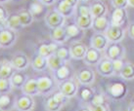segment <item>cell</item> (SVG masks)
Returning a JSON list of instances; mask_svg holds the SVG:
<instances>
[{"label": "cell", "instance_id": "6da1fadb", "mask_svg": "<svg viewBox=\"0 0 134 111\" xmlns=\"http://www.w3.org/2000/svg\"><path fill=\"white\" fill-rule=\"evenodd\" d=\"M104 57L107 59H111V60H116V59H123L126 54L125 48L123 47L121 42H118V43H113L110 42L108 47L106 48L104 52Z\"/></svg>", "mask_w": 134, "mask_h": 111}, {"label": "cell", "instance_id": "7a4b0ae2", "mask_svg": "<svg viewBox=\"0 0 134 111\" xmlns=\"http://www.w3.org/2000/svg\"><path fill=\"white\" fill-rule=\"evenodd\" d=\"M107 92L113 100H122L127 94V86L121 81H113L107 85Z\"/></svg>", "mask_w": 134, "mask_h": 111}, {"label": "cell", "instance_id": "3957f363", "mask_svg": "<svg viewBox=\"0 0 134 111\" xmlns=\"http://www.w3.org/2000/svg\"><path fill=\"white\" fill-rule=\"evenodd\" d=\"M78 83L76 79H74V78H70L68 80H65V81L61 82L58 84V89H59L60 92H62L65 95V96L69 97V98H71V97H75L78 92Z\"/></svg>", "mask_w": 134, "mask_h": 111}, {"label": "cell", "instance_id": "277c9868", "mask_svg": "<svg viewBox=\"0 0 134 111\" xmlns=\"http://www.w3.org/2000/svg\"><path fill=\"white\" fill-rule=\"evenodd\" d=\"M14 107L18 111H32L35 107L34 96L23 92L22 95L16 97Z\"/></svg>", "mask_w": 134, "mask_h": 111}, {"label": "cell", "instance_id": "5b68a950", "mask_svg": "<svg viewBox=\"0 0 134 111\" xmlns=\"http://www.w3.org/2000/svg\"><path fill=\"white\" fill-rule=\"evenodd\" d=\"M38 87L40 91V95L43 96H50L53 94L54 90L56 89L57 82L55 81L54 77L50 76H40L37 78Z\"/></svg>", "mask_w": 134, "mask_h": 111}, {"label": "cell", "instance_id": "8992f818", "mask_svg": "<svg viewBox=\"0 0 134 111\" xmlns=\"http://www.w3.org/2000/svg\"><path fill=\"white\" fill-rule=\"evenodd\" d=\"M18 33L10 28L0 29V48H10L16 43Z\"/></svg>", "mask_w": 134, "mask_h": 111}, {"label": "cell", "instance_id": "52a82bcc", "mask_svg": "<svg viewBox=\"0 0 134 111\" xmlns=\"http://www.w3.org/2000/svg\"><path fill=\"white\" fill-rule=\"evenodd\" d=\"M75 79L77 80V82L80 85L91 86L93 85L96 80V72L95 70L88 68V67L81 68L77 71Z\"/></svg>", "mask_w": 134, "mask_h": 111}, {"label": "cell", "instance_id": "ba28073f", "mask_svg": "<svg viewBox=\"0 0 134 111\" xmlns=\"http://www.w3.org/2000/svg\"><path fill=\"white\" fill-rule=\"evenodd\" d=\"M44 20L47 26L50 27L51 29L64 26H65V22H66V18L57 10L51 11L50 13L46 14Z\"/></svg>", "mask_w": 134, "mask_h": 111}, {"label": "cell", "instance_id": "9c48e42d", "mask_svg": "<svg viewBox=\"0 0 134 111\" xmlns=\"http://www.w3.org/2000/svg\"><path fill=\"white\" fill-rule=\"evenodd\" d=\"M104 58V53L93 47H88L84 59H82L86 65L89 66H96L101 61V59Z\"/></svg>", "mask_w": 134, "mask_h": 111}, {"label": "cell", "instance_id": "30bf717a", "mask_svg": "<svg viewBox=\"0 0 134 111\" xmlns=\"http://www.w3.org/2000/svg\"><path fill=\"white\" fill-rule=\"evenodd\" d=\"M106 36L108 37L110 42L113 43H118V42H121L125 37V29L123 28V26H111L108 27V29L106 30Z\"/></svg>", "mask_w": 134, "mask_h": 111}, {"label": "cell", "instance_id": "8fae6325", "mask_svg": "<svg viewBox=\"0 0 134 111\" xmlns=\"http://www.w3.org/2000/svg\"><path fill=\"white\" fill-rule=\"evenodd\" d=\"M96 70L102 77L105 78H110L115 75L114 67H113V61L111 59L105 58V57L96 65Z\"/></svg>", "mask_w": 134, "mask_h": 111}, {"label": "cell", "instance_id": "7c38bea8", "mask_svg": "<svg viewBox=\"0 0 134 111\" xmlns=\"http://www.w3.org/2000/svg\"><path fill=\"white\" fill-rule=\"evenodd\" d=\"M11 61L13 66L19 71H25L30 64V58L25 53L22 52L17 53V54L13 56L11 59Z\"/></svg>", "mask_w": 134, "mask_h": 111}, {"label": "cell", "instance_id": "4fadbf2b", "mask_svg": "<svg viewBox=\"0 0 134 111\" xmlns=\"http://www.w3.org/2000/svg\"><path fill=\"white\" fill-rule=\"evenodd\" d=\"M109 44H110V41L108 37L106 36L105 33H101V32H95L90 40V46L100 50L102 52H104L106 50Z\"/></svg>", "mask_w": 134, "mask_h": 111}, {"label": "cell", "instance_id": "5bb4252c", "mask_svg": "<svg viewBox=\"0 0 134 111\" xmlns=\"http://www.w3.org/2000/svg\"><path fill=\"white\" fill-rule=\"evenodd\" d=\"M88 47L80 41H74L70 46L71 58L74 59H83Z\"/></svg>", "mask_w": 134, "mask_h": 111}, {"label": "cell", "instance_id": "9a60e30c", "mask_svg": "<svg viewBox=\"0 0 134 111\" xmlns=\"http://www.w3.org/2000/svg\"><path fill=\"white\" fill-rule=\"evenodd\" d=\"M127 20H128L127 11H126V9H123V8L115 9V10L113 11L111 18H110L111 24L119 26H123V24L127 22Z\"/></svg>", "mask_w": 134, "mask_h": 111}, {"label": "cell", "instance_id": "2e32d148", "mask_svg": "<svg viewBox=\"0 0 134 111\" xmlns=\"http://www.w3.org/2000/svg\"><path fill=\"white\" fill-rule=\"evenodd\" d=\"M21 90L24 94L30 95L31 96H36L40 95V91H39L38 82L36 78H29Z\"/></svg>", "mask_w": 134, "mask_h": 111}, {"label": "cell", "instance_id": "e0dca14e", "mask_svg": "<svg viewBox=\"0 0 134 111\" xmlns=\"http://www.w3.org/2000/svg\"><path fill=\"white\" fill-rule=\"evenodd\" d=\"M53 77L55 79V81L57 82V84H59V83L65 81V80L72 78V70H71V67L66 63L65 65L60 67L58 70L53 72Z\"/></svg>", "mask_w": 134, "mask_h": 111}, {"label": "cell", "instance_id": "ac0fdd59", "mask_svg": "<svg viewBox=\"0 0 134 111\" xmlns=\"http://www.w3.org/2000/svg\"><path fill=\"white\" fill-rule=\"evenodd\" d=\"M111 26V21L107 16H102V17H96L93 20V26L92 28L95 32H101L105 33L108 27Z\"/></svg>", "mask_w": 134, "mask_h": 111}, {"label": "cell", "instance_id": "d6986e66", "mask_svg": "<svg viewBox=\"0 0 134 111\" xmlns=\"http://www.w3.org/2000/svg\"><path fill=\"white\" fill-rule=\"evenodd\" d=\"M58 45L59 44L54 42V41L53 42H44L38 46L37 52L39 55L48 58V57L54 55L56 53L57 49L59 48Z\"/></svg>", "mask_w": 134, "mask_h": 111}, {"label": "cell", "instance_id": "ffe728a7", "mask_svg": "<svg viewBox=\"0 0 134 111\" xmlns=\"http://www.w3.org/2000/svg\"><path fill=\"white\" fill-rule=\"evenodd\" d=\"M17 69L13 66L11 60L3 59L0 61V78L11 79L13 74L15 73Z\"/></svg>", "mask_w": 134, "mask_h": 111}, {"label": "cell", "instance_id": "44dd1931", "mask_svg": "<svg viewBox=\"0 0 134 111\" xmlns=\"http://www.w3.org/2000/svg\"><path fill=\"white\" fill-rule=\"evenodd\" d=\"M50 36H51V39L58 44H65L69 40V36H68L65 26L52 29Z\"/></svg>", "mask_w": 134, "mask_h": 111}, {"label": "cell", "instance_id": "7402d4cb", "mask_svg": "<svg viewBox=\"0 0 134 111\" xmlns=\"http://www.w3.org/2000/svg\"><path fill=\"white\" fill-rule=\"evenodd\" d=\"M90 8H91V13L94 18L107 16L109 12L108 6L102 0H95L93 3L90 4Z\"/></svg>", "mask_w": 134, "mask_h": 111}, {"label": "cell", "instance_id": "603a6c76", "mask_svg": "<svg viewBox=\"0 0 134 111\" xmlns=\"http://www.w3.org/2000/svg\"><path fill=\"white\" fill-rule=\"evenodd\" d=\"M30 65L34 70L37 71V72L46 70L48 68V58L37 54L30 61Z\"/></svg>", "mask_w": 134, "mask_h": 111}, {"label": "cell", "instance_id": "cb8c5ba5", "mask_svg": "<svg viewBox=\"0 0 134 111\" xmlns=\"http://www.w3.org/2000/svg\"><path fill=\"white\" fill-rule=\"evenodd\" d=\"M65 27L67 30L69 39H72L74 41H79L83 37L84 30L81 29L75 22L71 23V24H67V26H65Z\"/></svg>", "mask_w": 134, "mask_h": 111}, {"label": "cell", "instance_id": "d4e9b609", "mask_svg": "<svg viewBox=\"0 0 134 111\" xmlns=\"http://www.w3.org/2000/svg\"><path fill=\"white\" fill-rule=\"evenodd\" d=\"M29 10L30 11V13L34 15V17L36 18H40L42 16H46V5L43 4L40 0H34L30 3Z\"/></svg>", "mask_w": 134, "mask_h": 111}, {"label": "cell", "instance_id": "484cf974", "mask_svg": "<svg viewBox=\"0 0 134 111\" xmlns=\"http://www.w3.org/2000/svg\"><path fill=\"white\" fill-rule=\"evenodd\" d=\"M56 10L58 12H60L66 18H71L72 16H75V13H76V8L71 6L65 0H60L59 2H58Z\"/></svg>", "mask_w": 134, "mask_h": 111}, {"label": "cell", "instance_id": "4316f807", "mask_svg": "<svg viewBox=\"0 0 134 111\" xmlns=\"http://www.w3.org/2000/svg\"><path fill=\"white\" fill-rule=\"evenodd\" d=\"M77 95H78V96H79V98H80L83 102H88V103H90L92 98H93L94 95H95V92H94V90L91 88V86L80 85V84H79Z\"/></svg>", "mask_w": 134, "mask_h": 111}, {"label": "cell", "instance_id": "83f0119b", "mask_svg": "<svg viewBox=\"0 0 134 111\" xmlns=\"http://www.w3.org/2000/svg\"><path fill=\"white\" fill-rule=\"evenodd\" d=\"M119 77L125 81H131L134 80V63L130 61L124 63L121 71L119 72Z\"/></svg>", "mask_w": 134, "mask_h": 111}, {"label": "cell", "instance_id": "f1b7e54d", "mask_svg": "<svg viewBox=\"0 0 134 111\" xmlns=\"http://www.w3.org/2000/svg\"><path fill=\"white\" fill-rule=\"evenodd\" d=\"M93 16H77L75 15V22L81 29L87 30L89 28H92L93 26Z\"/></svg>", "mask_w": 134, "mask_h": 111}, {"label": "cell", "instance_id": "f546056e", "mask_svg": "<svg viewBox=\"0 0 134 111\" xmlns=\"http://www.w3.org/2000/svg\"><path fill=\"white\" fill-rule=\"evenodd\" d=\"M26 80H27V76L24 73V71L17 70L11 77L12 85L16 89H22L23 86L25 85V83L26 82Z\"/></svg>", "mask_w": 134, "mask_h": 111}, {"label": "cell", "instance_id": "4dcf8cb0", "mask_svg": "<svg viewBox=\"0 0 134 111\" xmlns=\"http://www.w3.org/2000/svg\"><path fill=\"white\" fill-rule=\"evenodd\" d=\"M6 24H7L8 28H10L12 30H15V31H19L21 28L24 27L22 22H21V20H20L19 14L9 15V17L6 20Z\"/></svg>", "mask_w": 134, "mask_h": 111}, {"label": "cell", "instance_id": "1f68e13d", "mask_svg": "<svg viewBox=\"0 0 134 111\" xmlns=\"http://www.w3.org/2000/svg\"><path fill=\"white\" fill-rule=\"evenodd\" d=\"M15 100H13L11 94H0V108L3 111H9L14 106Z\"/></svg>", "mask_w": 134, "mask_h": 111}, {"label": "cell", "instance_id": "d6a6232c", "mask_svg": "<svg viewBox=\"0 0 134 111\" xmlns=\"http://www.w3.org/2000/svg\"><path fill=\"white\" fill-rule=\"evenodd\" d=\"M20 17V20H21V22H22L23 26H31L34 22L35 21V18L34 17V15L30 13V10H26V9H22L21 11L18 13Z\"/></svg>", "mask_w": 134, "mask_h": 111}, {"label": "cell", "instance_id": "836d02e7", "mask_svg": "<svg viewBox=\"0 0 134 111\" xmlns=\"http://www.w3.org/2000/svg\"><path fill=\"white\" fill-rule=\"evenodd\" d=\"M66 63H65L63 59H60L56 54H54V55L48 57V68L52 71V72L58 70L60 67H62L63 65H65Z\"/></svg>", "mask_w": 134, "mask_h": 111}, {"label": "cell", "instance_id": "e575fe53", "mask_svg": "<svg viewBox=\"0 0 134 111\" xmlns=\"http://www.w3.org/2000/svg\"><path fill=\"white\" fill-rule=\"evenodd\" d=\"M61 59H63L65 63H69L72 58L71 55V50L70 47H66V46H62L57 49L56 53H55Z\"/></svg>", "mask_w": 134, "mask_h": 111}, {"label": "cell", "instance_id": "d590c367", "mask_svg": "<svg viewBox=\"0 0 134 111\" xmlns=\"http://www.w3.org/2000/svg\"><path fill=\"white\" fill-rule=\"evenodd\" d=\"M45 107L47 111H61V109L64 107V105L53 100V97L50 95L45 102Z\"/></svg>", "mask_w": 134, "mask_h": 111}, {"label": "cell", "instance_id": "8d00e7d4", "mask_svg": "<svg viewBox=\"0 0 134 111\" xmlns=\"http://www.w3.org/2000/svg\"><path fill=\"white\" fill-rule=\"evenodd\" d=\"M13 88L11 79L0 78V94H10Z\"/></svg>", "mask_w": 134, "mask_h": 111}, {"label": "cell", "instance_id": "74e56055", "mask_svg": "<svg viewBox=\"0 0 134 111\" xmlns=\"http://www.w3.org/2000/svg\"><path fill=\"white\" fill-rule=\"evenodd\" d=\"M106 102H107V98L103 92H95L90 104H91V106H97V105L104 104Z\"/></svg>", "mask_w": 134, "mask_h": 111}, {"label": "cell", "instance_id": "f35d334b", "mask_svg": "<svg viewBox=\"0 0 134 111\" xmlns=\"http://www.w3.org/2000/svg\"><path fill=\"white\" fill-rule=\"evenodd\" d=\"M51 96L53 97V100H56L57 102H59V103L63 104L64 106L68 103V101L70 100L69 97H67L63 92H60V91H58V92H53L52 95H51Z\"/></svg>", "mask_w": 134, "mask_h": 111}, {"label": "cell", "instance_id": "ab89813d", "mask_svg": "<svg viewBox=\"0 0 134 111\" xmlns=\"http://www.w3.org/2000/svg\"><path fill=\"white\" fill-rule=\"evenodd\" d=\"M8 17H9L8 11L3 7V6H0V29L7 28L6 20H7Z\"/></svg>", "mask_w": 134, "mask_h": 111}, {"label": "cell", "instance_id": "60d3db41", "mask_svg": "<svg viewBox=\"0 0 134 111\" xmlns=\"http://www.w3.org/2000/svg\"><path fill=\"white\" fill-rule=\"evenodd\" d=\"M111 4L115 9H118V8L126 9L129 6L128 0H111Z\"/></svg>", "mask_w": 134, "mask_h": 111}, {"label": "cell", "instance_id": "b9f144b4", "mask_svg": "<svg viewBox=\"0 0 134 111\" xmlns=\"http://www.w3.org/2000/svg\"><path fill=\"white\" fill-rule=\"evenodd\" d=\"M123 65H124V61L123 59H116V60H113V67L115 70V75H119V72L121 71Z\"/></svg>", "mask_w": 134, "mask_h": 111}, {"label": "cell", "instance_id": "7bdbcfd3", "mask_svg": "<svg viewBox=\"0 0 134 111\" xmlns=\"http://www.w3.org/2000/svg\"><path fill=\"white\" fill-rule=\"evenodd\" d=\"M91 110L92 111H111L110 105L108 104V102H106L104 104H100L97 106H91Z\"/></svg>", "mask_w": 134, "mask_h": 111}, {"label": "cell", "instance_id": "ee69618b", "mask_svg": "<svg viewBox=\"0 0 134 111\" xmlns=\"http://www.w3.org/2000/svg\"><path fill=\"white\" fill-rule=\"evenodd\" d=\"M127 33H128V36L130 37L132 40H134V22L129 24L128 28H127Z\"/></svg>", "mask_w": 134, "mask_h": 111}, {"label": "cell", "instance_id": "f6af8a7d", "mask_svg": "<svg viewBox=\"0 0 134 111\" xmlns=\"http://www.w3.org/2000/svg\"><path fill=\"white\" fill-rule=\"evenodd\" d=\"M67 3H69L71 6H72V7H75V8H76L77 7V5L79 4V0H65Z\"/></svg>", "mask_w": 134, "mask_h": 111}, {"label": "cell", "instance_id": "bcb514c9", "mask_svg": "<svg viewBox=\"0 0 134 111\" xmlns=\"http://www.w3.org/2000/svg\"><path fill=\"white\" fill-rule=\"evenodd\" d=\"M43 4H45L46 6H51L53 4H55L57 2V0H40Z\"/></svg>", "mask_w": 134, "mask_h": 111}, {"label": "cell", "instance_id": "7dc6e473", "mask_svg": "<svg viewBox=\"0 0 134 111\" xmlns=\"http://www.w3.org/2000/svg\"><path fill=\"white\" fill-rule=\"evenodd\" d=\"M77 111H92V110H91V107H82L80 109H78Z\"/></svg>", "mask_w": 134, "mask_h": 111}, {"label": "cell", "instance_id": "c3c4849f", "mask_svg": "<svg viewBox=\"0 0 134 111\" xmlns=\"http://www.w3.org/2000/svg\"><path fill=\"white\" fill-rule=\"evenodd\" d=\"M128 4L130 7L134 8V0H128Z\"/></svg>", "mask_w": 134, "mask_h": 111}, {"label": "cell", "instance_id": "681fc988", "mask_svg": "<svg viewBox=\"0 0 134 111\" xmlns=\"http://www.w3.org/2000/svg\"><path fill=\"white\" fill-rule=\"evenodd\" d=\"M128 111H134V104H131L128 106Z\"/></svg>", "mask_w": 134, "mask_h": 111}, {"label": "cell", "instance_id": "f907efd6", "mask_svg": "<svg viewBox=\"0 0 134 111\" xmlns=\"http://www.w3.org/2000/svg\"><path fill=\"white\" fill-rule=\"evenodd\" d=\"M10 0H0V4H5L7 3V2H9Z\"/></svg>", "mask_w": 134, "mask_h": 111}, {"label": "cell", "instance_id": "816d5d0a", "mask_svg": "<svg viewBox=\"0 0 134 111\" xmlns=\"http://www.w3.org/2000/svg\"><path fill=\"white\" fill-rule=\"evenodd\" d=\"M131 104H134V96H132V100H131Z\"/></svg>", "mask_w": 134, "mask_h": 111}, {"label": "cell", "instance_id": "f5cc1de1", "mask_svg": "<svg viewBox=\"0 0 134 111\" xmlns=\"http://www.w3.org/2000/svg\"><path fill=\"white\" fill-rule=\"evenodd\" d=\"M79 1H81V2H87V1H89V0H79Z\"/></svg>", "mask_w": 134, "mask_h": 111}, {"label": "cell", "instance_id": "db71d44e", "mask_svg": "<svg viewBox=\"0 0 134 111\" xmlns=\"http://www.w3.org/2000/svg\"><path fill=\"white\" fill-rule=\"evenodd\" d=\"M0 111H3V110H2V109H1V108H0Z\"/></svg>", "mask_w": 134, "mask_h": 111}]
</instances>
